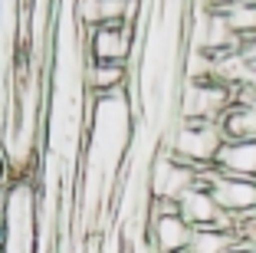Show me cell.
<instances>
[{
	"mask_svg": "<svg viewBox=\"0 0 256 253\" xmlns=\"http://www.w3.org/2000/svg\"><path fill=\"white\" fill-rule=\"evenodd\" d=\"M226 138L220 132L217 122H204V119H178V125L168 132L164 138V151L171 158H178L188 168H214L224 151Z\"/></svg>",
	"mask_w": 256,
	"mask_h": 253,
	"instance_id": "cell-1",
	"label": "cell"
},
{
	"mask_svg": "<svg viewBox=\"0 0 256 253\" xmlns=\"http://www.w3.org/2000/svg\"><path fill=\"white\" fill-rule=\"evenodd\" d=\"M197 184L207 187L217 207L234 220L243 223L246 217L256 214V178H230V174H220L217 168H204L197 171Z\"/></svg>",
	"mask_w": 256,
	"mask_h": 253,
	"instance_id": "cell-2",
	"label": "cell"
},
{
	"mask_svg": "<svg viewBox=\"0 0 256 253\" xmlns=\"http://www.w3.org/2000/svg\"><path fill=\"white\" fill-rule=\"evenodd\" d=\"M194 227L178 217H151L148 227V253H190Z\"/></svg>",
	"mask_w": 256,
	"mask_h": 253,
	"instance_id": "cell-3",
	"label": "cell"
},
{
	"mask_svg": "<svg viewBox=\"0 0 256 253\" xmlns=\"http://www.w3.org/2000/svg\"><path fill=\"white\" fill-rule=\"evenodd\" d=\"M132 27H96L89 33V56L92 63H125L128 66V56H132Z\"/></svg>",
	"mask_w": 256,
	"mask_h": 253,
	"instance_id": "cell-4",
	"label": "cell"
},
{
	"mask_svg": "<svg viewBox=\"0 0 256 253\" xmlns=\"http://www.w3.org/2000/svg\"><path fill=\"white\" fill-rule=\"evenodd\" d=\"M82 79H86V89L92 92V99H108L125 89L128 66L125 63H89Z\"/></svg>",
	"mask_w": 256,
	"mask_h": 253,
	"instance_id": "cell-5",
	"label": "cell"
},
{
	"mask_svg": "<svg viewBox=\"0 0 256 253\" xmlns=\"http://www.w3.org/2000/svg\"><path fill=\"white\" fill-rule=\"evenodd\" d=\"M214 168L220 174H230V178H256V138L226 142Z\"/></svg>",
	"mask_w": 256,
	"mask_h": 253,
	"instance_id": "cell-6",
	"label": "cell"
},
{
	"mask_svg": "<svg viewBox=\"0 0 256 253\" xmlns=\"http://www.w3.org/2000/svg\"><path fill=\"white\" fill-rule=\"evenodd\" d=\"M243 240H240V230H194V240H190V253H230L236 250Z\"/></svg>",
	"mask_w": 256,
	"mask_h": 253,
	"instance_id": "cell-7",
	"label": "cell"
},
{
	"mask_svg": "<svg viewBox=\"0 0 256 253\" xmlns=\"http://www.w3.org/2000/svg\"><path fill=\"white\" fill-rule=\"evenodd\" d=\"M230 23V30L236 33L240 40H253L256 37V0H240L234 7L220 10Z\"/></svg>",
	"mask_w": 256,
	"mask_h": 253,
	"instance_id": "cell-8",
	"label": "cell"
},
{
	"mask_svg": "<svg viewBox=\"0 0 256 253\" xmlns=\"http://www.w3.org/2000/svg\"><path fill=\"white\" fill-rule=\"evenodd\" d=\"M240 56H243V63H246V66H256V37L240 43Z\"/></svg>",
	"mask_w": 256,
	"mask_h": 253,
	"instance_id": "cell-9",
	"label": "cell"
},
{
	"mask_svg": "<svg viewBox=\"0 0 256 253\" xmlns=\"http://www.w3.org/2000/svg\"><path fill=\"white\" fill-rule=\"evenodd\" d=\"M240 240H256V214L240 223Z\"/></svg>",
	"mask_w": 256,
	"mask_h": 253,
	"instance_id": "cell-10",
	"label": "cell"
},
{
	"mask_svg": "<svg viewBox=\"0 0 256 253\" xmlns=\"http://www.w3.org/2000/svg\"><path fill=\"white\" fill-rule=\"evenodd\" d=\"M7 181V158H4V151H0V184Z\"/></svg>",
	"mask_w": 256,
	"mask_h": 253,
	"instance_id": "cell-11",
	"label": "cell"
},
{
	"mask_svg": "<svg viewBox=\"0 0 256 253\" xmlns=\"http://www.w3.org/2000/svg\"><path fill=\"white\" fill-rule=\"evenodd\" d=\"M240 250H243V253H256V240H243Z\"/></svg>",
	"mask_w": 256,
	"mask_h": 253,
	"instance_id": "cell-12",
	"label": "cell"
},
{
	"mask_svg": "<svg viewBox=\"0 0 256 253\" xmlns=\"http://www.w3.org/2000/svg\"><path fill=\"white\" fill-rule=\"evenodd\" d=\"M0 210H4V194H0Z\"/></svg>",
	"mask_w": 256,
	"mask_h": 253,
	"instance_id": "cell-13",
	"label": "cell"
},
{
	"mask_svg": "<svg viewBox=\"0 0 256 253\" xmlns=\"http://www.w3.org/2000/svg\"><path fill=\"white\" fill-rule=\"evenodd\" d=\"M230 253H243V250H240V246H236V250H230Z\"/></svg>",
	"mask_w": 256,
	"mask_h": 253,
	"instance_id": "cell-14",
	"label": "cell"
},
{
	"mask_svg": "<svg viewBox=\"0 0 256 253\" xmlns=\"http://www.w3.org/2000/svg\"><path fill=\"white\" fill-rule=\"evenodd\" d=\"M0 253H4V250H0Z\"/></svg>",
	"mask_w": 256,
	"mask_h": 253,
	"instance_id": "cell-15",
	"label": "cell"
}]
</instances>
